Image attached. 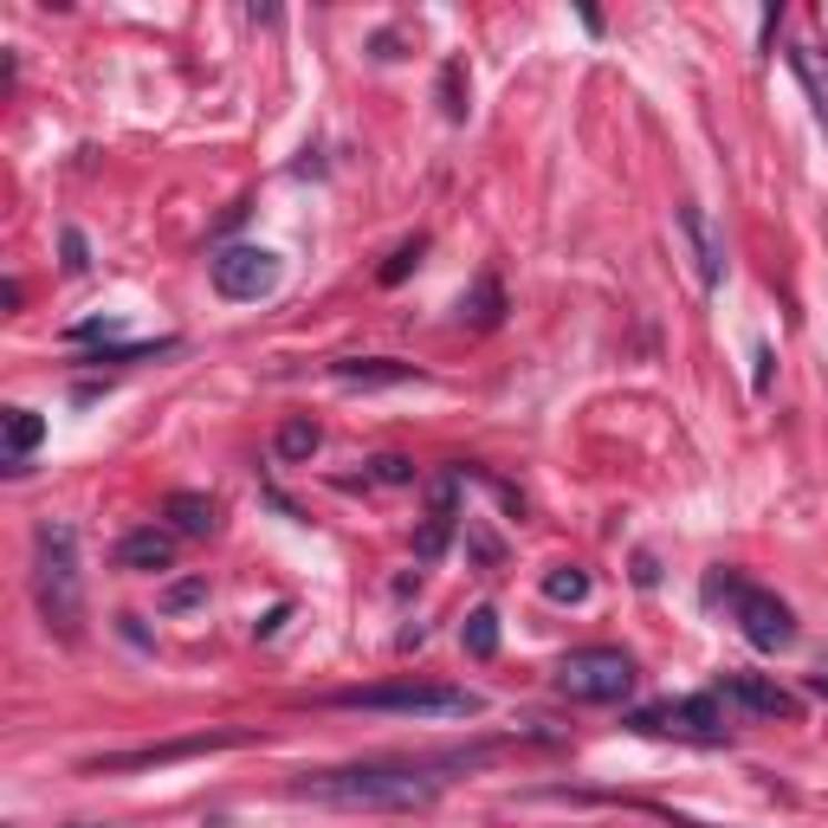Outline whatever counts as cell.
<instances>
[{
  "instance_id": "1",
  "label": "cell",
  "mask_w": 828,
  "mask_h": 828,
  "mask_svg": "<svg viewBox=\"0 0 828 828\" xmlns=\"http://www.w3.org/2000/svg\"><path fill=\"white\" fill-rule=\"evenodd\" d=\"M486 751H441V757H370V764H337V770H304L292 777L299 802H324V809H427L441 802L453 770H473Z\"/></svg>"
},
{
  "instance_id": "2",
  "label": "cell",
  "mask_w": 828,
  "mask_h": 828,
  "mask_svg": "<svg viewBox=\"0 0 828 828\" xmlns=\"http://www.w3.org/2000/svg\"><path fill=\"white\" fill-rule=\"evenodd\" d=\"M33 608L59 640L84 628V569H78V531L65 518H39L33 531Z\"/></svg>"
},
{
  "instance_id": "3",
  "label": "cell",
  "mask_w": 828,
  "mask_h": 828,
  "mask_svg": "<svg viewBox=\"0 0 828 828\" xmlns=\"http://www.w3.org/2000/svg\"><path fill=\"white\" fill-rule=\"evenodd\" d=\"M324 706L343 713H402V718H479L486 693L473 686H434V679H388V686H343Z\"/></svg>"
},
{
  "instance_id": "4",
  "label": "cell",
  "mask_w": 828,
  "mask_h": 828,
  "mask_svg": "<svg viewBox=\"0 0 828 828\" xmlns=\"http://www.w3.org/2000/svg\"><path fill=\"white\" fill-rule=\"evenodd\" d=\"M706 603H731V622L738 635L751 640L757 654H784L796 640V615L777 589H757V583H738L731 569H713L706 576Z\"/></svg>"
},
{
  "instance_id": "5",
  "label": "cell",
  "mask_w": 828,
  "mask_h": 828,
  "mask_svg": "<svg viewBox=\"0 0 828 828\" xmlns=\"http://www.w3.org/2000/svg\"><path fill=\"white\" fill-rule=\"evenodd\" d=\"M635 654H622V647H576L557 660V693L576 706H615L635 693Z\"/></svg>"
},
{
  "instance_id": "6",
  "label": "cell",
  "mask_w": 828,
  "mask_h": 828,
  "mask_svg": "<svg viewBox=\"0 0 828 828\" xmlns=\"http://www.w3.org/2000/svg\"><path fill=\"white\" fill-rule=\"evenodd\" d=\"M628 731L647 738H686V745H725L731 738V706L718 693H693V699H667V706H640L622 718Z\"/></svg>"
},
{
  "instance_id": "7",
  "label": "cell",
  "mask_w": 828,
  "mask_h": 828,
  "mask_svg": "<svg viewBox=\"0 0 828 828\" xmlns=\"http://www.w3.org/2000/svg\"><path fill=\"white\" fill-rule=\"evenodd\" d=\"M265 738L260 725H226V731H201V738H175V745H143V751H111V757H91L84 777H123V770H155V764H182V757L201 751H233V745H253Z\"/></svg>"
},
{
  "instance_id": "8",
  "label": "cell",
  "mask_w": 828,
  "mask_h": 828,
  "mask_svg": "<svg viewBox=\"0 0 828 828\" xmlns=\"http://www.w3.org/2000/svg\"><path fill=\"white\" fill-rule=\"evenodd\" d=\"M208 279H214V292L233 304H260L279 292V279H285V265L279 253H265V246H221L214 260H208Z\"/></svg>"
},
{
  "instance_id": "9",
  "label": "cell",
  "mask_w": 828,
  "mask_h": 828,
  "mask_svg": "<svg viewBox=\"0 0 828 828\" xmlns=\"http://www.w3.org/2000/svg\"><path fill=\"white\" fill-rule=\"evenodd\" d=\"M713 693L725 699V706L751 713V718H796V693L777 686V679H764V674H725Z\"/></svg>"
},
{
  "instance_id": "10",
  "label": "cell",
  "mask_w": 828,
  "mask_h": 828,
  "mask_svg": "<svg viewBox=\"0 0 828 828\" xmlns=\"http://www.w3.org/2000/svg\"><path fill=\"white\" fill-rule=\"evenodd\" d=\"M175 564V531L162 525H137L117 537V569H137V576H155V569Z\"/></svg>"
},
{
  "instance_id": "11",
  "label": "cell",
  "mask_w": 828,
  "mask_h": 828,
  "mask_svg": "<svg viewBox=\"0 0 828 828\" xmlns=\"http://www.w3.org/2000/svg\"><path fill=\"white\" fill-rule=\"evenodd\" d=\"M679 233H686V240H693V260H699V285H706V292H713L718 279H725V240H718L713 214H706V208H693V201H686V208H679Z\"/></svg>"
},
{
  "instance_id": "12",
  "label": "cell",
  "mask_w": 828,
  "mask_h": 828,
  "mask_svg": "<svg viewBox=\"0 0 828 828\" xmlns=\"http://www.w3.org/2000/svg\"><path fill=\"white\" fill-rule=\"evenodd\" d=\"M331 382H343V388H395V382H421V370L395 363V356H343V363H331Z\"/></svg>"
},
{
  "instance_id": "13",
  "label": "cell",
  "mask_w": 828,
  "mask_h": 828,
  "mask_svg": "<svg viewBox=\"0 0 828 828\" xmlns=\"http://www.w3.org/2000/svg\"><path fill=\"white\" fill-rule=\"evenodd\" d=\"M162 518H169L175 537H214V531H221V505H214L208 492H169Z\"/></svg>"
},
{
  "instance_id": "14",
  "label": "cell",
  "mask_w": 828,
  "mask_h": 828,
  "mask_svg": "<svg viewBox=\"0 0 828 828\" xmlns=\"http://www.w3.org/2000/svg\"><path fill=\"white\" fill-rule=\"evenodd\" d=\"M324 447V427L311 421V414H292V421H279V434H272V453L285 460V466H311V453Z\"/></svg>"
},
{
  "instance_id": "15",
  "label": "cell",
  "mask_w": 828,
  "mask_h": 828,
  "mask_svg": "<svg viewBox=\"0 0 828 828\" xmlns=\"http://www.w3.org/2000/svg\"><path fill=\"white\" fill-rule=\"evenodd\" d=\"M790 65H796V78H802V91H809V104H816V123L828 130V52L822 46H796Z\"/></svg>"
},
{
  "instance_id": "16",
  "label": "cell",
  "mask_w": 828,
  "mask_h": 828,
  "mask_svg": "<svg viewBox=\"0 0 828 828\" xmlns=\"http://www.w3.org/2000/svg\"><path fill=\"white\" fill-rule=\"evenodd\" d=\"M498 317H505V292H498V279L486 272V279H479V285H473V292L460 299V324H473V331H492Z\"/></svg>"
},
{
  "instance_id": "17",
  "label": "cell",
  "mask_w": 828,
  "mask_h": 828,
  "mask_svg": "<svg viewBox=\"0 0 828 828\" xmlns=\"http://www.w3.org/2000/svg\"><path fill=\"white\" fill-rule=\"evenodd\" d=\"M46 441V414L33 408H7V466H27V453Z\"/></svg>"
},
{
  "instance_id": "18",
  "label": "cell",
  "mask_w": 828,
  "mask_h": 828,
  "mask_svg": "<svg viewBox=\"0 0 828 828\" xmlns=\"http://www.w3.org/2000/svg\"><path fill=\"white\" fill-rule=\"evenodd\" d=\"M460 647H466L473 660H492V654H498V608H473V615L460 622Z\"/></svg>"
},
{
  "instance_id": "19",
  "label": "cell",
  "mask_w": 828,
  "mask_h": 828,
  "mask_svg": "<svg viewBox=\"0 0 828 828\" xmlns=\"http://www.w3.org/2000/svg\"><path fill=\"white\" fill-rule=\"evenodd\" d=\"M589 589H596V583H589V569H583V564H557L551 576H544V596H551V603H564V608L589 603Z\"/></svg>"
},
{
  "instance_id": "20",
  "label": "cell",
  "mask_w": 828,
  "mask_h": 828,
  "mask_svg": "<svg viewBox=\"0 0 828 828\" xmlns=\"http://www.w3.org/2000/svg\"><path fill=\"white\" fill-rule=\"evenodd\" d=\"M453 525H460V512H427V525L414 531V557H421V564H434V557L453 544Z\"/></svg>"
},
{
  "instance_id": "21",
  "label": "cell",
  "mask_w": 828,
  "mask_h": 828,
  "mask_svg": "<svg viewBox=\"0 0 828 828\" xmlns=\"http://www.w3.org/2000/svg\"><path fill=\"white\" fill-rule=\"evenodd\" d=\"M441 111H447V123H466V59L441 65Z\"/></svg>"
},
{
  "instance_id": "22",
  "label": "cell",
  "mask_w": 828,
  "mask_h": 828,
  "mask_svg": "<svg viewBox=\"0 0 828 828\" xmlns=\"http://www.w3.org/2000/svg\"><path fill=\"white\" fill-rule=\"evenodd\" d=\"M201 603H208V576H175V583L155 596L162 615H182V608H201Z\"/></svg>"
},
{
  "instance_id": "23",
  "label": "cell",
  "mask_w": 828,
  "mask_h": 828,
  "mask_svg": "<svg viewBox=\"0 0 828 828\" xmlns=\"http://www.w3.org/2000/svg\"><path fill=\"white\" fill-rule=\"evenodd\" d=\"M421 253H427V233H414V240H402V246L388 253V265H382L376 279H382V285H402V279H408L414 265H421Z\"/></svg>"
},
{
  "instance_id": "24",
  "label": "cell",
  "mask_w": 828,
  "mask_h": 828,
  "mask_svg": "<svg viewBox=\"0 0 828 828\" xmlns=\"http://www.w3.org/2000/svg\"><path fill=\"white\" fill-rule=\"evenodd\" d=\"M175 337H155V343H111V350H98V356H84V363H143V356H169Z\"/></svg>"
},
{
  "instance_id": "25",
  "label": "cell",
  "mask_w": 828,
  "mask_h": 828,
  "mask_svg": "<svg viewBox=\"0 0 828 828\" xmlns=\"http://www.w3.org/2000/svg\"><path fill=\"white\" fill-rule=\"evenodd\" d=\"M370 479H376V486H414V460L408 453H376V460H370Z\"/></svg>"
},
{
  "instance_id": "26",
  "label": "cell",
  "mask_w": 828,
  "mask_h": 828,
  "mask_svg": "<svg viewBox=\"0 0 828 828\" xmlns=\"http://www.w3.org/2000/svg\"><path fill=\"white\" fill-rule=\"evenodd\" d=\"M59 253H65V272H84V265H91V246H84V233H78V226H65V233H59Z\"/></svg>"
},
{
  "instance_id": "27",
  "label": "cell",
  "mask_w": 828,
  "mask_h": 828,
  "mask_svg": "<svg viewBox=\"0 0 828 828\" xmlns=\"http://www.w3.org/2000/svg\"><path fill=\"white\" fill-rule=\"evenodd\" d=\"M466 544H473V557H479L486 569H498V557H505V551H498V537H486L479 525H466Z\"/></svg>"
},
{
  "instance_id": "28",
  "label": "cell",
  "mask_w": 828,
  "mask_h": 828,
  "mask_svg": "<svg viewBox=\"0 0 828 828\" xmlns=\"http://www.w3.org/2000/svg\"><path fill=\"white\" fill-rule=\"evenodd\" d=\"M751 363H757V370H751V388H757V395H770V370H777V350H770V343H757Z\"/></svg>"
},
{
  "instance_id": "29",
  "label": "cell",
  "mask_w": 828,
  "mask_h": 828,
  "mask_svg": "<svg viewBox=\"0 0 828 828\" xmlns=\"http://www.w3.org/2000/svg\"><path fill=\"white\" fill-rule=\"evenodd\" d=\"M285 622H292V603L265 608V622H253V635H260V640H272V635H279V628H285Z\"/></svg>"
},
{
  "instance_id": "30",
  "label": "cell",
  "mask_w": 828,
  "mask_h": 828,
  "mask_svg": "<svg viewBox=\"0 0 828 828\" xmlns=\"http://www.w3.org/2000/svg\"><path fill=\"white\" fill-rule=\"evenodd\" d=\"M117 317H84V324H72V343H91V337H111Z\"/></svg>"
},
{
  "instance_id": "31",
  "label": "cell",
  "mask_w": 828,
  "mask_h": 828,
  "mask_svg": "<svg viewBox=\"0 0 828 828\" xmlns=\"http://www.w3.org/2000/svg\"><path fill=\"white\" fill-rule=\"evenodd\" d=\"M635 583H640V589H654V583H660V564H654V551H635Z\"/></svg>"
},
{
  "instance_id": "32",
  "label": "cell",
  "mask_w": 828,
  "mask_h": 828,
  "mask_svg": "<svg viewBox=\"0 0 828 828\" xmlns=\"http://www.w3.org/2000/svg\"><path fill=\"white\" fill-rule=\"evenodd\" d=\"M72 828H98V822H72Z\"/></svg>"
},
{
  "instance_id": "33",
  "label": "cell",
  "mask_w": 828,
  "mask_h": 828,
  "mask_svg": "<svg viewBox=\"0 0 828 828\" xmlns=\"http://www.w3.org/2000/svg\"><path fill=\"white\" fill-rule=\"evenodd\" d=\"M686 828H693V822H686Z\"/></svg>"
}]
</instances>
